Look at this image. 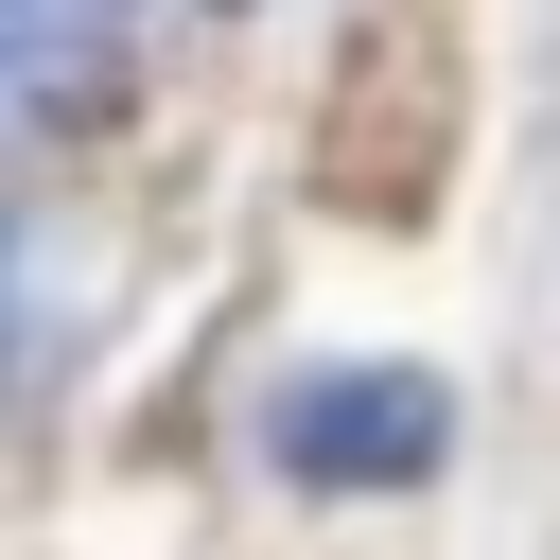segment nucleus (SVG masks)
Returning a JSON list of instances; mask_svg holds the SVG:
<instances>
[{
	"instance_id": "f257e3e1",
	"label": "nucleus",
	"mask_w": 560,
	"mask_h": 560,
	"mask_svg": "<svg viewBox=\"0 0 560 560\" xmlns=\"http://www.w3.org/2000/svg\"><path fill=\"white\" fill-rule=\"evenodd\" d=\"M105 52H122V0H0V140L105 88Z\"/></svg>"
},
{
	"instance_id": "f03ea898",
	"label": "nucleus",
	"mask_w": 560,
	"mask_h": 560,
	"mask_svg": "<svg viewBox=\"0 0 560 560\" xmlns=\"http://www.w3.org/2000/svg\"><path fill=\"white\" fill-rule=\"evenodd\" d=\"M52 332H70V280H52V245H35V210L0 192V402L52 368Z\"/></svg>"
}]
</instances>
